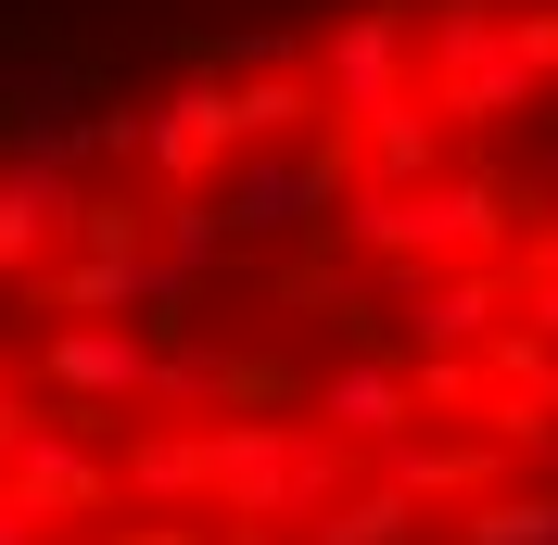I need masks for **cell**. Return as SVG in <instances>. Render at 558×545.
Here are the masks:
<instances>
[{"label":"cell","mask_w":558,"mask_h":545,"mask_svg":"<svg viewBox=\"0 0 558 545\" xmlns=\"http://www.w3.org/2000/svg\"><path fill=\"white\" fill-rule=\"evenodd\" d=\"M368 482V457H355L330 419L305 407H216L204 419V520L229 533V520H254V533H305V520H330Z\"/></svg>","instance_id":"cell-1"},{"label":"cell","mask_w":558,"mask_h":545,"mask_svg":"<svg viewBox=\"0 0 558 545\" xmlns=\"http://www.w3.org/2000/svg\"><path fill=\"white\" fill-rule=\"evenodd\" d=\"M153 380H166V330L153 317H51L38 330V393L76 407L89 432L153 419Z\"/></svg>","instance_id":"cell-2"},{"label":"cell","mask_w":558,"mask_h":545,"mask_svg":"<svg viewBox=\"0 0 558 545\" xmlns=\"http://www.w3.org/2000/svg\"><path fill=\"white\" fill-rule=\"evenodd\" d=\"M0 482L26 495L38 520H64V533H102L128 495H114V432H89L76 407H38L26 432L0 444Z\"/></svg>","instance_id":"cell-3"},{"label":"cell","mask_w":558,"mask_h":545,"mask_svg":"<svg viewBox=\"0 0 558 545\" xmlns=\"http://www.w3.org/2000/svg\"><path fill=\"white\" fill-rule=\"evenodd\" d=\"M305 419H330V432H343L368 470H381V444L432 432V419H418V368H407V342H343V355L305 380Z\"/></svg>","instance_id":"cell-4"},{"label":"cell","mask_w":558,"mask_h":545,"mask_svg":"<svg viewBox=\"0 0 558 545\" xmlns=\"http://www.w3.org/2000/svg\"><path fill=\"white\" fill-rule=\"evenodd\" d=\"M317 89L330 114H381L393 89H418V0H355L317 26Z\"/></svg>","instance_id":"cell-5"},{"label":"cell","mask_w":558,"mask_h":545,"mask_svg":"<svg viewBox=\"0 0 558 545\" xmlns=\"http://www.w3.org/2000/svg\"><path fill=\"white\" fill-rule=\"evenodd\" d=\"M229 153H242V128H229V76H178V89H153L140 102V178L153 191H204V178H229Z\"/></svg>","instance_id":"cell-6"},{"label":"cell","mask_w":558,"mask_h":545,"mask_svg":"<svg viewBox=\"0 0 558 545\" xmlns=\"http://www.w3.org/2000/svg\"><path fill=\"white\" fill-rule=\"evenodd\" d=\"M38 317H153V330H191V292L153 254H89L76 241L64 267H38Z\"/></svg>","instance_id":"cell-7"},{"label":"cell","mask_w":558,"mask_h":545,"mask_svg":"<svg viewBox=\"0 0 558 545\" xmlns=\"http://www.w3.org/2000/svg\"><path fill=\"white\" fill-rule=\"evenodd\" d=\"M114 495L128 508H204V419H128L114 432Z\"/></svg>","instance_id":"cell-8"},{"label":"cell","mask_w":558,"mask_h":545,"mask_svg":"<svg viewBox=\"0 0 558 545\" xmlns=\"http://www.w3.org/2000/svg\"><path fill=\"white\" fill-rule=\"evenodd\" d=\"M229 254H242V229H229V204H216V191H153V267H166L178 292H204Z\"/></svg>","instance_id":"cell-9"},{"label":"cell","mask_w":558,"mask_h":545,"mask_svg":"<svg viewBox=\"0 0 558 545\" xmlns=\"http://www.w3.org/2000/svg\"><path fill=\"white\" fill-rule=\"evenodd\" d=\"M89 545H216V520L204 508H114Z\"/></svg>","instance_id":"cell-10"},{"label":"cell","mask_w":558,"mask_h":545,"mask_svg":"<svg viewBox=\"0 0 558 545\" xmlns=\"http://www.w3.org/2000/svg\"><path fill=\"white\" fill-rule=\"evenodd\" d=\"M38 407H51V393H38V355H13V342H0V444L26 432Z\"/></svg>","instance_id":"cell-11"},{"label":"cell","mask_w":558,"mask_h":545,"mask_svg":"<svg viewBox=\"0 0 558 545\" xmlns=\"http://www.w3.org/2000/svg\"><path fill=\"white\" fill-rule=\"evenodd\" d=\"M51 533H64V520H38L26 495H13V482H0V545H51Z\"/></svg>","instance_id":"cell-12"},{"label":"cell","mask_w":558,"mask_h":545,"mask_svg":"<svg viewBox=\"0 0 558 545\" xmlns=\"http://www.w3.org/2000/svg\"><path fill=\"white\" fill-rule=\"evenodd\" d=\"M76 545H89V533H76Z\"/></svg>","instance_id":"cell-13"}]
</instances>
